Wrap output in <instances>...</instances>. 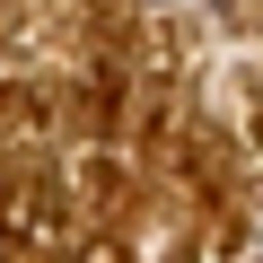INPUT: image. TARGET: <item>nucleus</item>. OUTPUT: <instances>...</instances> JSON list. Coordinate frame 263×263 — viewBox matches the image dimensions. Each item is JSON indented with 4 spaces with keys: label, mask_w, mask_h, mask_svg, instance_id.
<instances>
[{
    "label": "nucleus",
    "mask_w": 263,
    "mask_h": 263,
    "mask_svg": "<svg viewBox=\"0 0 263 263\" xmlns=\"http://www.w3.org/2000/svg\"><path fill=\"white\" fill-rule=\"evenodd\" d=\"M149 9H167V0H149Z\"/></svg>",
    "instance_id": "nucleus-1"
}]
</instances>
